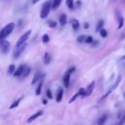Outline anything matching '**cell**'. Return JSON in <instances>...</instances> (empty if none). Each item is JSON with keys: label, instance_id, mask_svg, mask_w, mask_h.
<instances>
[{"label": "cell", "instance_id": "obj_1", "mask_svg": "<svg viewBox=\"0 0 125 125\" xmlns=\"http://www.w3.org/2000/svg\"><path fill=\"white\" fill-rule=\"evenodd\" d=\"M14 27H15V23H14V22H10V23L6 24V25L2 28V30L0 31V40L6 38L9 34H11V32H12L13 29H14Z\"/></svg>", "mask_w": 125, "mask_h": 125}, {"label": "cell", "instance_id": "obj_2", "mask_svg": "<svg viewBox=\"0 0 125 125\" xmlns=\"http://www.w3.org/2000/svg\"><path fill=\"white\" fill-rule=\"evenodd\" d=\"M50 10H51V3L50 2H45L43 4L42 9H41V12H40V18L41 19L47 18V16L50 13Z\"/></svg>", "mask_w": 125, "mask_h": 125}, {"label": "cell", "instance_id": "obj_3", "mask_svg": "<svg viewBox=\"0 0 125 125\" xmlns=\"http://www.w3.org/2000/svg\"><path fill=\"white\" fill-rule=\"evenodd\" d=\"M75 70V67H70L69 69H67V71L64 73V75L62 76V82H63V85L65 87H68L69 85V81H70V74Z\"/></svg>", "mask_w": 125, "mask_h": 125}, {"label": "cell", "instance_id": "obj_4", "mask_svg": "<svg viewBox=\"0 0 125 125\" xmlns=\"http://www.w3.org/2000/svg\"><path fill=\"white\" fill-rule=\"evenodd\" d=\"M30 33H31V30H27L26 32H24V33H23V34L19 38V40H18V42H17V44H16V47H19V46H21V45L24 44V43L26 42V40L28 39V37H29Z\"/></svg>", "mask_w": 125, "mask_h": 125}, {"label": "cell", "instance_id": "obj_5", "mask_svg": "<svg viewBox=\"0 0 125 125\" xmlns=\"http://www.w3.org/2000/svg\"><path fill=\"white\" fill-rule=\"evenodd\" d=\"M0 50L2 52V54H7L10 50V42L2 39L0 40Z\"/></svg>", "mask_w": 125, "mask_h": 125}, {"label": "cell", "instance_id": "obj_6", "mask_svg": "<svg viewBox=\"0 0 125 125\" xmlns=\"http://www.w3.org/2000/svg\"><path fill=\"white\" fill-rule=\"evenodd\" d=\"M25 47H26V44L24 43V44H22V45H21V46H19V47H16V49H15V52H14V59H18L21 55V53L24 51V49H25Z\"/></svg>", "mask_w": 125, "mask_h": 125}, {"label": "cell", "instance_id": "obj_7", "mask_svg": "<svg viewBox=\"0 0 125 125\" xmlns=\"http://www.w3.org/2000/svg\"><path fill=\"white\" fill-rule=\"evenodd\" d=\"M44 76H45V74H44V73H42L41 71L36 72V73H35V75L33 76V79H32V81H31V84H32V85L36 84L39 80H42V79L44 78Z\"/></svg>", "mask_w": 125, "mask_h": 125}, {"label": "cell", "instance_id": "obj_8", "mask_svg": "<svg viewBox=\"0 0 125 125\" xmlns=\"http://www.w3.org/2000/svg\"><path fill=\"white\" fill-rule=\"evenodd\" d=\"M94 88H95V82L93 81V82H91V83L88 85V87L85 89V92H84V94H83L82 97H88V96H90V95L92 94Z\"/></svg>", "mask_w": 125, "mask_h": 125}, {"label": "cell", "instance_id": "obj_9", "mask_svg": "<svg viewBox=\"0 0 125 125\" xmlns=\"http://www.w3.org/2000/svg\"><path fill=\"white\" fill-rule=\"evenodd\" d=\"M84 92H85V89H84V88H80V89H79V90H78V91H77V92H76V93H75V94L72 96V98H71V99L68 101V103H69V104L73 103V102H74V101H75V100H76V99H77L79 96H83Z\"/></svg>", "mask_w": 125, "mask_h": 125}, {"label": "cell", "instance_id": "obj_10", "mask_svg": "<svg viewBox=\"0 0 125 125\" xmlns=\"http://www.w3.org/2000/svg\"><path fill=\"white\" fill-rule=\"evenodd\" d=\"M42 114H43V110H39V111H36L34 114H32L31 116H29V117L27 118V123H31L32 121H34L35 119H37L38 117H40Z\"/></svg>", "mask_w": 125, "mask_h": 125}, {"label": "cell", "instance_id": "obj_11", "mask_svg": "<svg viewBox=\"0 0 125 125\" xmlns=\"http://www.w3.org/2000/svg\"><path fill=\"white\" fill-rule=\"evenodd\" d=\"M25 66H26V65H24V64H21V65L16 69V71L14 72V76H15V77H20V76H21V74H22V72H23Z\"/></svg>", "mask_w": 125, "mask_h": 125}, {"label": "cell", "instance_id": "obj_12", "mask_svg": "<svg viewBox=\"0 0 125 125\" xmlns=\"http://www.w3.org/2000/svg\"><path fill=\"white\" fill-rule=\"evenodd\" d=\"M62 95H63V90L62 88H59L57 93H56V101L57 103H60L62 100Z\"/></svg>", "mask_w": 125, "mask_h": 125}, {"label": "cell", "instance_id": "obj_13", "mask_svg": "<svg viewBox=\"0 0 125 125\" xmlns=\"http://www.w3.org/2000/svg\"><path fill=\"white\" fill-rule=\"evenodd\" d=\"M59 21H60V24H61V25H64V24L66 23V21H67V17H66V15H65V14H62V15L60 16V18H59Z\"/></svg>", "mask_w": 125, "mask_h": 125}, {"label": "cell", "instance_id": "obj_14", "mask_svg": "<svg viewBox=\"0 0 125 125\" xmlns=\"http://www.w3.org/2000/svg\"><path fill=\"white\" fill-rule=\"evenodd\" d=\"M70 23H71V26H72V28H73L74 30H77V29L79 28V26H80L79 21H78L77 20H75V19H72V20L70 21Z\"/></svg>", "mask_w": 125, "mask_h": 125}, {"label": "cell", "instance_id": "obj_15", "mask_svg": "<svg viewBox=\"0 0 125 125\" xmlns=\"http://www.w3.org/2000/svg\"><path fill=\"white\" fill-rule=\"evenodd\" d=\"M44 63L45 64H49L51 62V60H52V56L50 53H45L44 54Z\"/></svg>", "mask_w": 125, "mask_h": 125}, {"label": "cell", "instance_id": "obj_16", "mask_svg": "<svg viewBox=\"0 0 125 125\" xmlns=\"http://www.w3.org/2000/svg\"><path fill=\"white\" fill-rule=\"evenodd\" d=\"M106 119H107V114H103L98 120V125H104Z\"/></svg>", "mask_w": 125, "mask_h": 125}, {"label": "cell", "instance_id": "obj_17", "mask_svg": "<svg viewBox=\"0 0 125 125\" xmlns=\"http://www.w3.org/2000/svg\"><path fill=\"white\" fill-rule=\"evenodd\" d=\"M22 100V97H20L19 99H17L16 101H14L13 102V104L10 105V109H13V108H15V107H17L19 104H20V103H21V101Z\"/></svg>", "mask_w": 125, "mask_h": 125}, {"label": "cell", "instance_id": "obj_18", "mask_svg": "<svg viewBox=\"0 0 125 125\" xmlns=\"http://www.w3.org/2000/svg\"><path fill=\"white\" fill-rule=\"evenodd\" d=\"M42 85H43V79L40 80V82H39V84H38V86H37V88H36V90H35V95H36V96H39V95L41 94Z\"/></svg>", "mask_w": 125, "mask_h": 125}, {"label": "cell", "instance_id": "obj_19", "mask_svg": "<svg viewBox=\"0 0 125 125\" xmlns=\"http://www.w3.org/2000/svg\"><path fill=\"white\" fill-rule=\"evenodd\" d=\"M30 70H31V68H30L29 66H25V68H24V70H23V72H22V74H21V77H22V78L27 77V76H28V74L30 73Z\"/></svg>", "mask_w": 125, "mask_h": 125}, {"label": "cell", "instance_id": "obj_20", "mask_svg": "<svg viewBox=\"0 0 125 125\" xmlns=\"http://www.w3.org/2000/svg\"><path fill=\"white\" fill-rule=\"evenodd\" d=\"M61 3H62V0H54L53 4H52V8L53 9H58L59 6L61 5Z\"/></svg>", "mask_w": 125, "mask_h": 125}, {"label": "cell", "instance_id": "obj_21", "mask_svg": "<svg viewBox=\"0 0 125 125\" xmlns=\"http://www.w3.org/2000/svg\"><path fill=\"white\" fill-rule=\"evenodd\" d=\"M103 26H104V21L100 20L98 21V24H97V27H96V31H100L103 28Z\"/></svg>", "mask_w": 125, "mask_h": 125}, {"label": "cell", "instance_id": "obj_22", "mask_svg": "<svg viewBox=\"0 0 125 125\" xmlns=\"http://www.w3.org/2000/svg\"><path fill=\"white\" fill-rule=\"evenodd\" d=\"M16 71V66L14 64H10L8 67V73L9 74H14V72Z\"/></svg>", "mask_w": 125, "mask_h": 125}, {"label": "cell", "instance_id": "obj_23", "mask_svg": "<svg viewBox=\"0 0 125 125\" xmlns=\"http://www.w3.org/2000/svg\"><path fill=\"white\" fill-rule=\"evenodd\" d=\"M73 1H74V0H66V1H65L66 6H67L69 9H71V10L74 8V3H73Z\"/></svg>", "mask_w": 125, "mask_h": 125}, {"label": "cell", "instance_id": "obj_24", "mask_svg": "<svg viewBox=\"0 0 125 125\" xmlns=\"http://www.w3.org/2000/svg\"><path fill=\"white\" fill-rule=\"evenodd\" d=\"M47 23H48V25H49L50 27H52V28H54V27L57 26V22L54 21H52V20H49V21H47Z\"/></svg>", "mask_w": 125, "mask_h": 125}, {"label": "cell", "instance_id": "obj_25", "mask_svg": "<svg viewBox=\"0 0 125 125\" xmlns=\"http://www.w3.org/2000/svg\"><path fill=\"white\" fill-rule=\"evenodd\" d=\"M49 41H50V36L48 34H44L42 36V42L43 43H48Z\"/></svg>", "mask_w": 125, "mask_h": 125}, {"label": "cell", "instance_id": "obj_26", "mask_svg": "<svg viewBox=\"0 0 125 125\" xmlns=\"http://www.w3.org/2000/svg\"><path fill=\"white\" fill-rule=\"evenodd\" d=\"M99 32H100L101 36H102V37H104V38L107 36V31H106V30H105L104 28H102V29H101V30H100Z\"/></svg>", "mask_w": 125, "mask_h": 125}, {"label": "cell", "instance_id": "obj_27", "mask_svg": "<svg viewBox=\"0 0 125 125\" xmlns=\"http://www.w3.org/2000/svg\"><path fill=\"white\" fill-rule=\"evenodd\" d=\"M86 40V36L85 35H80L77 37V42L78 43H82V42H85Z\"/></svg>", "mask_w": 125, "mask_h": 125}, {"label": "cell", "instance_id": "obj_28", "mask_svg": "<svg viewBox=\"0 0 125 125\" xmlns=\"http://www.w3.org/2000/svg\"><path fill=\"white\" fill-rule=\"evenodd\" d=\"M118 21H119V24H118V29H120L122 26H123V22H124V20H123V17L120 16L118 18Z\"/></svg>", "mask_w": 125, "mask_h": 125}, {"label": "cell", "instance_id": "obj_29", "mask_svg": "<svg viewBox=\"0 0 125 125\" xmlns=\"http://www.w3.org/2000/svg\"><path fill=\"white\" fill-rule=\"evenodd\" d=\"M46 96L48 99H53V95H52V92L50 89H47L46 90Z\"/></svg>", "mask_w": 125, "mask_h": 125}, {"label": "cell", "instance_id": "obj_30", "mask_svg": "<svg viewBox=\"0 0 125 125\" xmlns=\"http://www.w3.org/2000/svg\"><path fill=\"white\" fill-rule=\"evenodd\" d=\"M86 43H93L94 42V39L92 36H86V40H85Z\"/></svg>", "mask_w": 125, "mask_h": 125}, {"label": "cell", "instance_id": "obj_31", "mask_svg": "<svg viewBox=\"0 0 125 125\" xmlns=\"http://www.w3.org/2000/svg\"><path fill=\"white\" fill-rule=\"evenodd\" d=\"M119 123H120L121 125L125 123V114H124V115H123V116L121 117V120H120V122H119Z\"/></svg>", "mask_w": 125, "mask_h": 125}, {"label": "cell", "instance_id": "obj_32", "mask_svg": "<svg viewBox=\"0 0 125 125\" xmlns=\"http://www.w3.org/2000/svg\"><path fill=\"white\" fill-rule=\"evenodd\" d=\"M84 27H85V28H88V27H89V24H88L87 22H85V23H84Z\"/></svg>", "mask_w": 125, "mask_h": 125}, {"label": "cell", "instance_id": "obj_33", "mask_svg": "<svg viewBox=\"0 0 125 125\" xmlns=\"http://www.w3.org/2000/svg\"><path fill=\"white\" fill-rule=\"evenodd\" d=\"M42 102H43V104H47V100H46V99H43Z\"/></svg>", "mask_w": 125, "mask_h": 125}, {"label": "cell", "instance_id": "obj_34", "mask_svg": "<svg viewBox=\"0 0 125 125\" xmlns=\"http://www.w3.org/2000/svg\"><path fill=\"white\" fill-rule=\"evenodd\" d=\"M124 60H125V55H124L123 57H121V58H120V61H124Z\"/></svg>", "mask_w": 125, "mask_h": 125}, {"label": "cell", "instance_id": "obj_35", "mask_svg": "<svg viewBox=\"0 0 125 125\" xmlns=\"http://www.w3.org/2000/svg\"><path fill=\"white\" fill-rule=\"evenodd\" d=\"M39 0H32V4H35L36 2H38Z\"/></svg>", "mask_w": 125, "mask_h": 125}, {"label": "cell", "instance_id": "obj_36", "mask_svg": "<svg viewBox=\"0 0 125 125\" xmlns=\"http://www.w3.org/2000/svg\"><path fill=\"white\" fill-rule=\"evenodd\" d=\"M123 97H124V99H125V92L123 93Z\"/></svg>", "mask_w": 125, "mask_h": 125}, {"label": "cell", "instance_id": "obj_37", "mask_svg": "<svg viewBox=\"0 0 125 125\" xmlns=\"http://www.w3.org/2000/svg\"><path fill=\"white\" fill-rule=\"evenodd\" d=\"M116 125H121V124H120V123H118V124H116Z\"/></svg>", "mask_w": 125, "mask_h": 125}, {"label": "cell", "instance_id": "obj_38", "mask_svg": "<svg viewBox=\"0 0 125 125\" xmlns=\"http://www.w3.org/2000/svg\"><path fill=\"white\" fill-rule=\"evenodd\" d=\"M124 64H125V63H124Z\"/></svg>", "mask_w": 125, "mask_h": 125}]
</instances>
